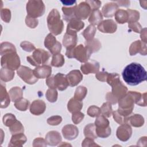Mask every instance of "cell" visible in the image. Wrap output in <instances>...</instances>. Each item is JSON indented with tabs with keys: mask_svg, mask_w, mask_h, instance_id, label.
Masks as SVG:
<instances>
[{
	"mask_svg": "<svg viewBox=\"0 0 147 147\" xmlns=\"http://www.w3.org/2000/svg\"><path fill=\"white\" fill-rule=\"evenodd\" d=\"M124 81L129 85L136 86L146 80V71L139 63H131L122 72Z\"/></svg>",
	"mask_w": 147,
	"mask_h": 147,
	"instance_id": "1",
	"label": "cell"
},
{
	"mask_svg": "<svg viewBox=\"0 0 147 147\" xmlns=\"http://www.w3.org/2000/svg\"><path fill=\"white\" fill-rule=\"evenodd\" d=\"M47 24L49 31L55 35L60 34L63 29L64 24L60 20V15L57 9H53L47 17Z\"/></svg>",
	"mask_w": 147,
	"mask_h": 147,
	"instance_id": "2",
	"label": "cell"
},
{
	"mask_svg": "<svg viewBox=\"0 0 147 147\" xmlns=\"http://www.w3.org/2000/svg\"><path fill=\"white\" fill-rule=\"evenodd\" d=\"M91 54L90 50L82 44H80L73 48L67 49L65 55L68 58H75L81 63L87 62Z\"/></svg>",
	"mask_w": 147,
	"mask_h": 147,
	"instance_id": "3",
	"label": "cell"
},
{
	"mask_svg": "<svg viewBox=\"0 0 147 147\" xmlns=\"http://www.w3.org/2000/svg\"><path fill=\"white\" fill-rule=\"evenodd\" d=\"M95 131L98 137L106 138L111 134V127L109 126V121L103 115H99L95 121Z\"/></svg>",
	"mask_w": 147,
	"mask_h": 147,
	"instance_id": "4",
	"label": "cell"
},
{
	"mask_svg": "<svg viewBox=\"0 0 147 147\" xmlns=\"http://www.w3.org/2000/svg\"><path fill=\"white\" fill-rule=\"evenodd\" d=\"M50 57V54L47 51L42 49H36L32 55L27 56V61L33 66L44 65Z\"/></svg>",
	"mask_w": 147,
	"mask_h": 147,
	"instance_id": "5",
	"label": "cell"
},
{
	"mask_svg": "<svg viewBox=\"0 0 147 147\" xmlns=\"http://www.w3.org/2000/svg\"><path fill=\"white\" fill-rule=\"evenodd\" d=\"M1 66L3 68L14 71L20 65V60L16 52H10L3 55L1 57Z\"/></svg>",
	"mask_w": 147,
	"mask_h": 147,
	"instance_id": "6",
	"label": "cell"
},
{
	"mask_svg": "<svg viewBox=\"0 0 147 147\" xmlns=\"http://www.w3.org/2000/svg\"><path fill=\"white\" fill-rule=\"evenodd\" d=\"M28 16L36 18L42 16L45 12V5L42 1H29L26 4Z\"/></svg>",
	"mask_w": 147,
	"mask_h": 147,
	"instance_id": "7",
	"label": "cell"
},
{
	"mask_svg": "<svg viewBox=\"0 0 147 147\" xmlns=\"http://www.w3.org/2000/svg\"><path fill=\"white\" fill-rule=\"evenodd\" d=\"M17 72L21 79L28 84H34L38 80V79L33 74V71L28 67L20 66L18 68Z\"/></svg>",
	"mask_w": 147,
	"mask_h": 147,
	"instance_id": "8",
	"label": "cell"
},
{
	"mask_svg": "<svg viewBox=\"0 0 147 147\" xmlns=\"http://www.w3.org/2000/svg\"><path fill=\"white\" fill-rule=\"evenodd\" d=\"M44 45L53 55L60 53L61 49V44L56 40L55 37L51 33L48 34L45 37Z\"/></svg>",
	"mask_w": 147,
	"mask_h": 147,
	"instance_id": "9",
	"label": "cell"
},
{
	"mask_svg": "<svg viewBox=\"0 0 147 147\" xmlns=\"http://www.w3.org/2000/svg\"><path fill=\"white\" fill-rule=\"evenodd\" d=\"M91 8L89 5L85 1L80 3L78 5H76L75 11V14L76 18L78 20H85L91 12Z\"/></svg>",
	"mask_w": 147,
	"mask_h": 147,
	"instance_id": "10",
	"label": "cell"
},
{
	"mask_svg": "<svg viewBox=\"0 0 147 147\" xmlns=\"http://www.w3.org/2000/svg\"><path fill=\"white\" fill-rule=\"evenodd\" d=\"M78 41L76 32L67 30L63 39V44L67 49H71L76 47Z\"/></svg>",
	"mask_w": 147,
	"mask_h": 147,
	"instance_id": "11",
	"label": "cell"
},
{
	"mask_svg": "<svg viewBox=\"0 0 147 147\" xmlns=\"http://www.w3.org/2000/svg\"><path fill=\"white\" fill-rule=\"evenodd\" d=\"M117 28V24L113 20H106L98 25V29L102 33H113Z\"/></svg>",
	"mask_w": 147,
	"mask_h": 147,
	"instance_id": "12",
	"label": "cell"
},
{
	"mask_svg": "<svg viewBox=\"0 0 147 147\" xmlns=\"http://www.w3.org/2000/svg\"><path fill=\"white\" fill-rule=\"evenodd\" d=\"M146 43L140 40L135 41L131 44L129 48V53L131 56H134L137 53L145 56L146 55Z\"/></svg>",
	"mask_w": 147,
	"mask_h": 147,
	"instance_id": "13",
	"label": "cell"
},
{
	"mask_svg": "<svg viewBox=\"0 0 147 147\" xmlns=\"http://www.w3.org/2000/svg\"><path fill=\"white\" fill-rule=\"evenodd\" d=\"M132 130L127 123L122 124L119 126L117 130V137L122 141H127L131 137Z\"/></svg>",
	"mask_w": 147,
	"mask_h": 147,
	"instance_id": "14",
	"label": "cell"
},
{
	"mask_svg": "<svg viewBox=\"0 0 147 147\" xmlns=\"http://www.w3.org/2000/svg\"><path fill=\"white\" fill-rule=\"evenodd\" d=\"M66 78L68 85L71 87L78 85L83 79V75L80 71L75 69L70 71L67 75Z\"/></svg>",
	"mask_w": 147,
	"mask_h": 147,
	"instance_id": "15",
	"label": "cell"
},
{
	"mask_svg": "<svg viewBox=\"0 0 147 147\" xmlns=\"http://www.w3.org/2000/svg\"><path fill=\"white\" fill-rule=\"evenodd\" d=\"M62 133L64 137L68 140H72L77 137L79 130L76 126L73 125H67L63 127Z\"/></svg>",
	"mask_w": 147,
	"mask_h": 147,
	"instance_id": "16",
	"label": "cell"
},
{
	"mask_svg": "<svg viewBox=\"0 0 147 147\" xmlns=\"http://www.w3.org/2000/svg\"><path fill=\"white\" fill-rule=\"evenodd\" d=\"M81 71L84 74L96 73L99 69V63L95 60L86 62L80 67Z\"/></svg>",
	"mask_w": 147,
	"mask_h": 147,
	"instance_id": "17",
	"label": "cell"
},
{
	"mask_svg": "<svg viewBox=\"0 0 147 147\" xmlns=\"http://www.w3.org/2000/svg\"><path fill=\"white\" fill-rule=\"evenodd\" d=\"M33 71L34 76L37 79H44L48 78L52 72V68L49 65H42L36 67Z\"/></svg>",
	"mask_w": 147,
	"mask_h": 147,
	"instance_id": "18",
	"label": "cell"
},
{
	"mask_svg": "<svg viewBox=\"0 0 147 147\" xmlns=\"http://www.w3.org/2000/svg\"><path fill=\"white\" fill-rule=\"evenodd\" d=\"M53 82L55 88H57L60 91L65 90L69 86L66 76L61 73H57L53 76Z\"/></svg>",
	"mask_w": 147,
	"mask_h": 147,
	"instance_id": "19",
	"label": "cell"
},
{
	"mask_svg": "<svg viewBox=\"0 0 147 147\" xmlns=\"http://www.w3.org/2000/svg\"><path fill=\"white\" fill-rule=\"evenodd\" d=\"M46 109V105L42 100H35L30 106V113L35 115L43 114Z\"/></svg>",
	"mask_w": 147,
	"mask_h": 147,
	"instance_id": "20",
	"label": "cell"
},
{
	"mask_svg": "<svg viewBox=\"0 0 147 147\" xmlns=\"http://www.w3.org/2000/svg\"><path fill=\"white\" fill-rule=\"evenodd\" d=\"M45 141L49 145H57L61 141V137L57 131H49L45 136Z\"/></svg>",
	"mask_w": 147,
	"mask_h": 147,
	"instance_id": "21",
	"label": "cell"
},
{
	"mask_svg": "<svg viewBox=\"0 0 147 147\" xmlns=\"http://www.w3.org/2000/svg\"><path fill=\"white\" fill-rule=\"evenodd\" d=\"M118 10V6L115 2H110L105 4L102 7V14L105 17H112Z\"/></svg>",
	"mask_w": 147,
	"mask_h": 147,
	"instance_id": "22",
	"label": "cell"
},
{
	"mask_svg": "<svg viewBox=\"0 0 147 147\" xmlns=\"http://www.w3.org/2000/svg\"><path fill=\"white\" fill-rule=\"evenodd\" d=\"M126 123L136 127H141L144 123V118L140 114H131L127 117Z\"/></svg>",
	"mask_w": 147,
	"mask_h": 147,
	"instance_id": "23",
	"label": "cell"
},
{
	"mask_svg": "<svg viewBox=\"0 0 147 147\" xmlns=\"http://www.w3.org/2000/svg\"><path fill=\"white\" fill-rule=\"evenodd\" d=\"M26 141V136L22 133H18L16 134H13L11 137L9 146H21Z\"/></svg>",
	"mask_w": 147,
	"mask_h": 147,
	"instance_id": "24",
	"label": "cell"
},
{
	"mask_svg": "<svg viewBox=\"0 0 147 147\" xmlns=\"http://www.w3.org/2000/svg\"><path fill=\"white\" fill-rule=\"evenodd\" d=\"M84 26V24L81 20H78L76 18L71 20L67 25V30H71L75 32H77L80 30Z\"/></svg>",
	"mask_w": 147,
	"mask_h": 147,
	"instance_id": "25",
	"label": "cell"
},
{
	"mask_svg": "<svg viewBox=\"0 0 147 147\" xmlns=\"http://www.w3.org/2000/svg\"><path fill=\"white\" fill-rule=\"evenodd\" d=\"M83 107V103L80 100L75 99V98H71L67 105L68 110L69 112L73 113L77 111H80Z\"/></svg>",
	"mask_w": 147,
	"mask_h": 147,
	"instance_id": "26",
	"label": "cell"
},
{
	"mask_svg": "<svg viewBox=\"0 0 147 147\" xmlns=\"http://www.w3.org/2000/svg\"><path fill=\"white\" fill-rule=\"evenodd\" d=\"M103 20V16L99 10L92 11L88 19V22L92 25H98Z\"/></svg>",
	"mask_w": 147,
	"mask_h": 147,
	"instance_id": "27",
	"label": "cell"
},
{
	"mask_svg": "<svg viewBox=\"0 0 147 147\" xmlns=\"http://www.w3.org/2000/svg\"><path fill=\"white\" fill-rule=\"evenodd\" d=\"M9 95L11 101L16 102L22 98L23 92L22 89L19 87H14L10 90Z\"/></svg>",
	"mask_w": 147,
	"mask_h": 147,
	"instance_id": "28",
	"label": "cell"
},
{
	"mask_svg": "<svg viewBox=\"0 0 147 147\" xmlns=\"http://www.w3.org/2000/svg\"><path fill=\"white\" fill-rule=\"evenodd\" d=\"M76 6V5H75L72 7H67L65 6H63L62 7V11L64 13L63 18L66 21L69 22L72 18H76L75 14Z\"/></svg>",
	"mask_w": 147,
	"mask_h": 147,
	"instance_id": "29",
	"label": "cell"
},
{
	"mask_svg": "<svg viewBox=\"0 0 147 147\" xmlns=\"http://www.w3.org/2000/svg\"><path fill=\"white\" fill-rule=\"evenodd\" d=\"M115 18L116 21L119 24H125L128 21V13L127 10L123 9L118 10L115 14Z\"/></svg>",
	"mask_w": 147,
	"mask_h": 147,
	"instance_id": "30",
	"label": "cell"
},
{
	"mask_svg": "<svg viewBox=\"0 0 147 147\" xmlns=\"http://www.w3.org/2000/svg\"><path fill=\"white\" fill-rule=\"evenodd\" d=\"M86 47L92 53L98 51L101 48V44L98 39H92L90 41H87L85 42Z\"/></svg>",
	"mask_w": 147,
	"mask_h": 147,
	"instance_id": "31",
	"label": "cell"
},
{
	"mask_svg": "<svg viewBox=\"0 0 147 147\" xmlns=\"http://www.w3.org/2000/svg\"><path fill=\"white\" fill-rule=\"evenodd\" d=\"M84 134L86 137L95 139L97 138V135L95 131V124L89 123L86 125L84 129Z\"/></svg>",
	"mask_w": 147,
	"mask_h": 147,
	"instance_id": "32",
	"label": "cell"
},
{
	"mask_svg": "<svg viewBox=\"0 0 147 147\" xmlns=\"http://www.w3.org/2000/svg\"><path fill=\"white\" fill-rule=\"evenodd\" d=\"M96 32V28L92 25H90L82 33V35L87 41H90L94 38Z\"/></svg>",
	"mask_w": 147,
	"mask_h": 147,
	"instance_id": "33",
	"label": "cell"
},
{
	"mask_svg": "<svg viewBox=\"0 0 147 147\" xmlns=\"http://www.w3.org/2000/svg\"><path fill=\"white\" fill-rule=\"evenodd\" d=\"M14 76V71L2 68L1 70V79L4 82L10 81Z\"/></svg>",
	"mask_w": 147,
	"mask_h": 147,
	"instance_id": "34",
	"label": "cell"
},
{
	"mask_svg": "<svg viewBox=\"0 0 147 147\" xmlns=\"http://www.w3.org/2000/svg\"><path fill=\"white\" fill-rule=\"evenodd\" d=\"M64 58L63 55L60 53L55 54L52 56L51 61V65L56 67H60L63 65L64 63Z\"/></svg>",
	"mask_w": 147,
	"mask_h": 147,
	"instance_id": "35",
	"label": "cell"
},
{
	"mask_svg": "<svg viewBox=\"0 0 147 147\" xmlns=\"http://www.w3.org/2000/svg\"><path fill=\"white\" fill-rule=\"evenodd\" d=\"M87 92V89L84 86H79L76 88L75 94L74 98L76 100L82 101L86 96Z\"/></svg>",
	"mask_w": 147,
	"mask_h": 147,
	"instance_id": "36",
	"label": "cell"
},
{
	"mask_svg": "<svg viewBox=\"0 0 147 147\" xmlns=\"http://www.w3.org/2000/svg\"><path fill=\"white\" fill-rule=\"evenodd\" d=\"M1 91L3 93L4 96L1 95V108H6L10 104V95L6 91L5 87H3L2 84L1 86Z\"/></svg>",
	"mask_w": 147,
	"mask_h": 147,
	"instance_id": "37",
	"label": "cell"
},
{
	"mask_svg": "<svg viewBox=\"0 0 147 147\" xmlns=\"http://www.w3.org/2000/svg\"><path fill=\"white\" fill-rule=\"evenodd\" d=\"M13 52H16V49L14 45L12 44L5 42L1 44V55L2 56L3 53L5 55Z\"/></svg>",
	"mask_w": 147,
	"mask_h": 147,
	"instance_id": "38",
	"label": "cell"
},
{
	"mask_svg": "<svg viewBox=\"0 0 147 147\" xmlns=\"http://www.w3.org/2000/svg\"><path fill=\"white\" fill-rule=\"evenodd\" d=\"M9 129L13 135L18 133H22L24 131V126H22L21 123L17 120L9 127Z\"/></svg>",
	"mask_w": 147,
	"mask_h": 147,
	"instance_id": "39",
	"label": "cell"
},
{
	"mask_svg": "<svg viewBox=\"0 0 147 147\" xmlns=\"http://www.w3.org/2000/svg\"><path fill=\"white\" fill-rule=\"evenodd\" d=\"M14 103L15 107L20 111H26L29 105V100L24 98H22Z\"/></svg>",
	"mask_w": 147,
	"mask_h": 147,
	"instance_id": "40",
	"label": "cell"
},
{
	"mask_svg": "<svg viewBox=\"0 0 147 147\" xmlns=\"http://www.w3.org/2000/svg\"><path fill=\"white\" fill-rule=\"evenodd\" d=\"M100 111L102 115L106 117H110L113 113L111 103L108 102L104 103L100 108Z\"/></svg>",
	"mask_w": 147,
	"mask_h": 147,
	"instance_id": "41",
	"label": "cell"
},
{
	"mask_svg": "<svg viewBox=\"0 0 147 147\" xmlns=\"http://www.w3.org/2000/svg\"><path fill=\"white\" fill-rule=\"evenodd\" d=\"M45 96L49 102L51 103L55 102L57 99V91L56 89L49 88L46 92Z\"/></svg>",
	"mask_w": 147,
	"mask_h": 147,
	"instance_id": "42",
	"label": "cell"
},
{
	"mask_svg": "<svg viewBox=\"0 0 147 147\" xmlns=\"http://www.w3.org/2000/svg\"><path fill=\"white\" fill-rule=\"evenodd\" d=\"M127 11L128 13V22H137L140 18V13L139 11L135 10H131V9H127Z\"/></svg>",
	"mask_w": 147,
	"mask_h": 147,
	"instance_id": "43",
	"label": "cell"
},
{
	"mask_svg": "<svg viewBox=\"0 0 147 147\" xmlns=\"http://www.w3.org/2000/svg\"><path fill=\"white\" fill-rule=\"evenodd\" d=\"M17 121L15 116L12 114H6L3 116V122L5 125L10 127Z\"/></svg>",
	"mask_w": 147,
	"mask_h": 147,
	"instance_id": "44",
	"label": "cell"
},
{
	"mask_svg": "<svg viewBox=\"0 0 147 147\" xmlns=\"http://www.w3.org/2000/svg\"><path fill=\"white\" fill-rule=\"evenodd\" d=\"M87 113L89 116L92 117H97L99 115L101 114L100 109L95 106H91L90 107H89Z\"/></svg>",
	"mask_w": 147,
	"mask_h": 147,
	"instance_id": "45",
	"label": "cell"
},
{
	"mask_svg": "<svg viewBox=\"0 0 147 147\" xmlns=\"http://www.w3.org/2000/svg\"><path fill=\"white\" fill-rule=\"evenodd\" d=\"M113 118L114 119V121H115L118 123L122 125L124 123H126V121H127V118L121 115H120L117 110L115 111L114 112H113Z\"/></svg>",
	"mask_w": 147,
	"mask_h": 147,
	"instance_id": "46",
	"label": "cell"
},
{
	"mask_svg": "<svg viewBox=\"0 0 147 147\" xmlns=\"http://www.w3.org/2000/svg\"><path fill=\"white\" fill-rule=\"evenodd\" d=\"M84 117V114L80 111L73 113L72 116V122L75 124H79L83 119Z\"/></svg>",
	"mask_w": 147,
	"mask_h": 147,
	"instance_id": "47",
	"label": "cell"
},
{
	"mask_svg": "<svg viewBox=\"0 0 147 147\" xmlns=\"http://www.w3.org/2000/svg\"><path fill=\"white\" fill-rule=\"evenodd\" d=\"M21 47L26 52H32L36 49L35 47L33 44L29 41H22L20 44Z\"/></svg>",
	"mask_w": 147,
	"mask_h": 147,
	"instance_id": "48",
	"label": "cell"
},
{
	"mask_svg": "<svg viewBox=\"0 0 147 147\" xmlns=\"http://www.w3.org/2000/svg\"><path fill=\"white\" fill-rule=\"evenodd\" d=\"M25 22L28 26L30 28H35L38 25V20L36 18L30 17L28 16L26 17Z\"/></svg>",
	"mask_w": 147,
	"mask_h": 147,
	"instance_id": "49",
	"label": "cell"
},
{
	"mask_svg": "<svg viewBox=\"0 0 147 147\" xmlns=\"http://www.w3.org/2000/svg\"><path fill=\"white\" fill-rule=\"evenodd\" d=\"M62 121V118L60 116L56 115V116H52L51 117H49L47 119V123L52 126H56L58 125Z\"/></svg>",
	"mask_w": 147,
	"mask_h": 147,
	"instance_id": "50",
	"label": "cell"
},
{
	"mask_svg": "<svg viewBox=\"0 0 147 147\" xmlns=\"http://www.w3.org/2000/svg\"><path fill=\"white\" fill-rule=\"evenodd\" d=\"M1 16L2 20L6 22H9L10 21L11 18V13L10 10L8 9H4L1 10Z\"/></svg>",
	"mask_w": 147,
	"mask_h": 147,
	"instance_id": "51",
	"label": "cell"
},
{
	"mask_svg": "<svg viewBox=\"0 0 147 147\" xmlns=\"http://www.w3.org/2000/svg\"><path fill=\"white\" fill-rule=\"evenodd\" d=\"M128 27L136 33H140L142 29L141 25L138 22L128 23Z\"/></svg>",
	"mask_w": 147,
	"mask_h": 147,
	"instance_id": "52",
	"label": "cell"
},
{
	"mask_svg": "<svg viewBox=\"0 0 147 147\" xmlns=\"http://www.w3.org/2000/svg\"><path fill=\"white\" fill-rule=\"evenodd\" d=\"M86 2L89 5L91 11L98 10L101 5V2L99 1H86Z\"/></svg>",
	"mask_w": 147,
	"mask_h": 147,
	"instance_id": "53",
	"label": "cell"
},
{
	"mask_svg": "<svg viewBox=\"0 0 147 147\" xmlns=\"http://www.w3.org/2000/svg\"><path fill=\"white\" fill-rule=\"evenodd\" d=\"M82 146H98L99 145H97L95 143L93 139L88 137H86L82 142Z\"/></svg>",
	"mask_w": 147,
	"mask_h": 147,
	"instance_id": "54",
	"label": "cell"
},
{
	"mask_svg": "<svg viewBox=\"0 0 147 147\" xmlns=\"http://www.w3.org/2000/svg\"><path fill=\"white\" fill-rule=\"evenodd\" d=\"M109 73L107 72H105V71H102V72H99L96 74L95 75V77L96 78V79L98 80H99V81L101 82H106L107 76H108Z\"/></svg>",
	"mask_w": 147,
	"mask_h": 147,
	"instance_id": "55",
	"label": "cell"
},
{
	"mask_svg": "<svg viewBox=\"0 0 147 147\" xmlns=\"http://www.w3.org/2000/svg\"><path fill=\"white\" fill-rule=\"evenodd\" d=\"M46 141H45L43 138H37L33 141V146H47V143Z\"/></svg>",
	"mask_w": 147,
	"mask_h": 147,
	"instance_id": "56",
	"label": "cell"
},
{
	"mask_svg": "<svg viewBox=\"0 0 147 147\" xmlns=\"http://www.w3.org/2000/svg\"><path fill=\"white\" fill-rule=\"evenodd\" d=\"M106 98L108 102L110 103L111 104H115L117 101H118V99L117 98H115L113 94L111 92H108L107 94H106Z\"/></svg>",
	"mask_w": 147,
	"mask_h": 147,
	"instance_id": "57",
	"label": "cell"
},
{
	"mask_svg": "<svg viewBox=\"0 0 147 147\" xmlns=\"http://www.w3.org/2000/svg\"><path fill=\"white\" fill-rule=\"evenodd\" d=\"M137 105L140 106H146V92H145L142 94Z\"/></svg>",
	"mask_w": 147,
	"mask_h": 147,
	"instance_id": "58",
	"label": "cell"
},
{
	"mask_svg": "<svg viewBox=\"0 0 147 147\" xmlns=\"http://www.w3.org/2000/svg\"><path fill=\"white\" fill-rule=\"evenodd\" d=\"M140 33H141L140 37L142 40V41L145 43H146V40H147V38H146V28H145L142 29Z\"/></svg>",
	"mask_w": 147,
	"mask_h": 147,
	"instance_id": "59",
	"label": "cell"
},
{
	"mask_svg": "<svg viewBox=\"0 0 147 147\" xmlns=\"http://www.w3.org/2000/svg\"><path fill=\"white\" fill-rule=\"evenodd\" d=\"M65 6H75L76 5V1H60Z\"/></svg>",
	"mask_w": 147,
	"mask_h": 147,
	"instance_id": "60",
	"label": "cell"
}]
</instances>
